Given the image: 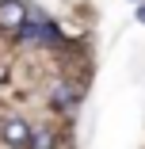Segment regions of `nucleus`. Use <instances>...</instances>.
<instances>
[{
    "mask_svg": "<svg viewBox=\"0 0 145 149\" xmlns=\"http://www.w3.org/2000/svg\"><path fill=\"white\" fill-rule=\"evenodd\" d=\"M31 19V8L23 0H0V31H23V23Z\"/></svg>",
    "mask_w": 145,
    "mask_h": 149,
    "instance_id": "f257e3e1",
    "label": "nucleus"
},
{
    "mask_svg": "<svg viewBox=\"0 0 145 149\" xmlns=\"http://www.w3.org/2000/svg\"><path fill=\"white\" fill-rule=\"evenodd\" d=\"M0 134H4V141H8L12 149H27V141H31V134H35V126L27 123V118H19V115H12V118H4V126H0Z\"/></svg>",
    "mask_w": 145,
    "mask_h": 149,
    "instance_id": "f03ea898",
    "label": "nucleus"
},
{
    "mask_svg": "<svg viewBox=\"0 0 145 149\" xmlns=\"http://www.w3.org/2000/svg\"><path fill=\"white\" fill-rule=\"evenodd\" d=\"M53 145H57V134L50 126H35L31 141H27V149H53Z\"/></svg>",
    "mask_w": 145,
    "mask_h": 149,
    "instance_id": "20e7f679",
    "label": "nucleus"
},
{
    "mask_svg": "<svg viewBox=\"0 0 145 149\" xmlns=\"http://www.w3.org/2000/svg\"><path fill=\"white\" fill-rule=\"evenodd\" d=\"M50 103H53V111H73V107L80 103V92H76V88H69V84H53Z\"/></svg>",
    "mask_w": 145,
    "mask_h": 149,
    "instance_id": "7ed1b4c3",
    "label": "nucleus"
}]
</instances>
